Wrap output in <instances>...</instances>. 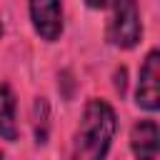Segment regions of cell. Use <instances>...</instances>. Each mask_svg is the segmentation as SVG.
Instances as JSON below:
<instances>
[{
	"mask_svg": "<svg viewBox=\"0 0 160 160\" xmlns=\"http://www.w3.org/2000/svg\"><path fill=\"white\" fill-rule=\"evenodd\" d=\"M0 35H2V25H0Z\"/></svg>",
	"mask_w": 160,
	"mask_h": 160,
	"instance_id": "obj_8",
	"label": "cell"
},
{
	"mask_svg": "<svg viewBox=\"0 0 160 160\" xmlns=\"http://www.w3.org/2000/svg\"><path fill=\"white\" fill-rule=\"evenodd\" d=\"M118 130L115 110L105 100H90L82 110L78 132H75V148L72 155L82 160H98L105 158L110 150V142Z\"/></svg>",
	"mask_w": 160,
	"mask_h": 160,
	"instance_id": "obj_1",
	"label": "cell"
},
{
	"mask_svg": "<svg viewBox=\"0 0 160 160\" xmlns=\"http://www.w3.org/2000/svg\"><path fill=\"white\" fill-rule=\"evenodd\" d=\"M130 145L138 158H158L160 152V132L155 120H140L135 122L130 132Z\"/></svg>",
	"mask_w": 160,
	"mask_h": 160,
	"instance_id": "obj_5",
	"label": "cell"
},
{
	"mask_svg": "<svg viewBox=\"0 0 160 160\" xmlns=\"http://www.w3.org/2000/svg\"><path fill=\"white\" fill-rule=\"evenodd\" d=\"M85 2H88L90 8H102V5L108 2V0H85Z\"/></svg>",
	"mask_w": 160,
	"mask_h": 160,
	"instance_id": "obj_7",
	"label": "cell"
},
{
	"mask_svg": "<svg viewBox=\"0 0 160 160\" xmlns=\"http://www.w3.org/2000/svg\"><path fill=\"white\" fill-rule=\"evenodd\" d=\"M110 42L118 48H135L142 38V25L135 0H112V18L108 28Z\"/></svg>",
	"mask_w": 160,
	"mask_h": 160,
	"instance_id": "obj_2",
	"label": "cell"
},
{
	"mask_svg": "<svg viewBox=\"0 0 160 160\" xmlns=\"http://www.w3.org/2000/svg\"><path fill=\"white\" fill-rule=\"evenodd\" d=\"M0 155H2V152H0Z\"/></svg>",
	"mask_w": 160,
	"mask_h": 160,
	"instance_id": "obj_9",
	"label": "cell"
},
{
	"mask_svg": "<svg viewBox=\"0 0 160 160\" xmlns=\"http://www.w3.org/2000/svg\"><path fill=\"white\" fill-rule=\"evenodd\" d=\"M0 138L8 142L18 140V120H15V95L8 85H0Z\"/></svg>",
	"mask_w": 160,
	"mask_h": 160,
	"instance_id": "obj_6",
	"label": "cell"
},
{
	"mask_svg": "<svg viewBox=\"0 0 160 160\" xmlns=\"http://www.w3.org/2000/svg\"><path fill=\"white\" fill-rule=\"evenodd\" d=\"M30 20L35 32L48 40L55 42L62 35V5L60 0H30Z\"/></svg>",
	"mask_w": 160,
	"mask_h": 160,
	"instance_id": "obj_3",
	"label": "cell"
},
{
	"mask_svg": "<svg viewBox=\"0 0 160 160\" xmlns=\"http://www.w3.org/2000/svg\"><path fill=\"white\" fill-rule=\"evenodd\" d=\"M138 105L142 110H158L160 108V55L158 50L148 52L142 68H140V78H138Z\"/></svg>",
	"mask_w": 160,
	"mask_h": 160,
	"instance_id": "obj_4",
	"label": "cell"
}]
</instances>
